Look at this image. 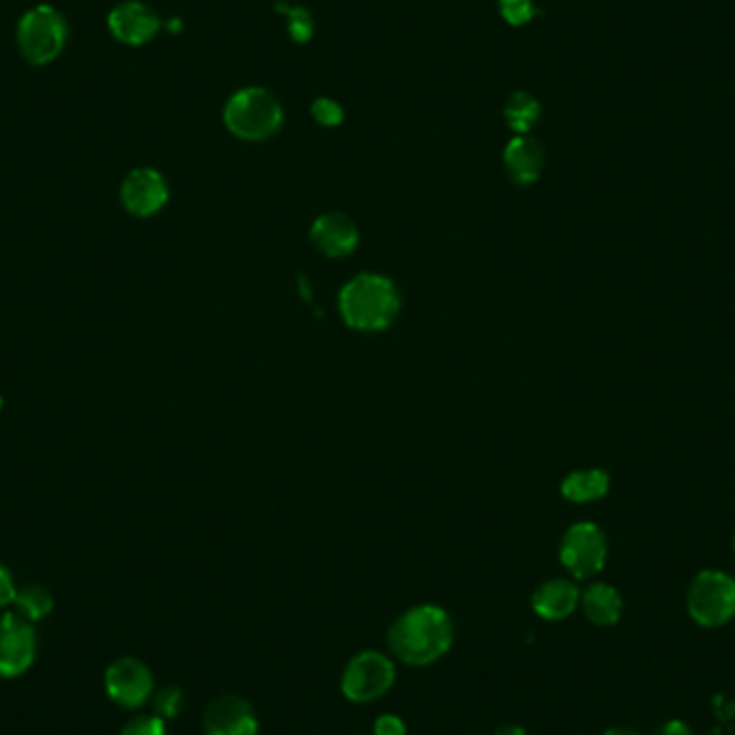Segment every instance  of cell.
Returning <instances> with one entry per match:
<instances>
[{"label":"cell","mask_w":735,"mask_h":735,"mask_svg":"<svg viewBox=\"0 0 735 735\" xmlns=\"http://www.w3.org/2000/svg\"><path fill=\"white\" fill-rule=\"evenodd\" d=\"M454 641V623L445 609L420 605L405 611L389 628L391 654L405 664L424 666L448 654Z\"/></svg>","instance_id":"cell-1"},{"label":"cell","mask_w":735,"mask_h":735,"mask_svg":"<svg viewBox=\"0 0 735 735\" xmlns=\"http://www.w3.org/2000/svg\"><path fill=\"white\" fill-rule=\"evenodd\" d=\"M400 309V297L391 280L377 273L353 277L340 293V312L353 329H386Z\"/></svg>","instance_id":"cell-2"},{"label":"cell","mask_w":735,"mask_h":735,"mask_svg":"<svg viewBox=\"0 0 735 735\" xmlns=\"http://www.w3.org/2000/svg\"><path fill=\"white\" fill-rule=\"evenodd\" d=\"M284 120L280 102L270 91L250 86L232 95L224 108V123L232 136L250 143L267 140Z\"/></svg>","instance_id":"cell-3"},{"label":"cell","mask_w":735,"mask_h":735,"mask_svg":"<svg viewBox=\"0 0 735 735\" xmlns=\"http://www.w3.org/2000/svg\"><path fill=\"white\" fill-rule=\"evenodd\" d=\"M67 41L65 18L48 4H39L27 11L18 24V45L24 59L33 65L54 61Z\"/></svg>","instance_id":"cell-4"},{"label":"cell","mask_w":735,"mask_h":735,"mask_svg":"<svg viewBox=\"0 0 735 735\" xmlns=\"http://www.w3.org/2000/svg\"><path fill=\"white\" fill-rule=\"evenodd\" d=\"M686 609L703 628H718L735 618V579L721 570L699 573L686 594Z\"/></svg>","instance_id":"cell-5"},{"label":"cell","mask_w":735,"mask_h":735,"mask_svg":"<svg viewBox=\"0 0 735 735\" xmlns=\"http://www.w3.org/2000/svg\"><path fill=\"white\" fill-rule=\"evenodd\" d=\"M393 680H396V666L391 658L377 650H366L348 660L343 671L340 689L343 695L353 703H370L386 695L393 686Z\"/></svg>","instance_id":"cell-6"},{"label":"cell","mask_w":735,"mask_h":735,"mask_svg":"<svg viewBox=\"0 0 735 735\" xmlns=\"http://www.w3.org/2000/svg\"><path fill=\"white\" fill-rule=\"evenodd\" d=\"M607 536L594 523L573 525L559 546V559L564 568L577 579H589L598 575L607 564Z\"/></svg>","instance_id":"cell-7"},{"label":"cell","mask_w":735,"mask_h":735,"mask_svg":"<svg viewBox=\"0 0 735 735\" xmlns=\"http://www.w3.org/2000/svg\"><path fill=\"white\" fill-rule=\"evenodd\" d=\"M38 637L29 619L18 613L0 618V678H18L35 660Z\"/></svg>","instance_id":"cell-8"},{"label":"cell","mask_w":735,"mask_h":735,"mask_svg":"<svg viewBox=\"0 0 735 735\" xmlns=\"http://www.w3.org/2000/svg\"><path fill=\"white\" fill-rule=\"evenodd\" d=\"M106 693L120 707H140L154 695V675L138 658H118L106 671Z\"/></svg>","instance_id":"cell-9"},{"label":"cell","mask_w":735,"mask_h":735,"mask_svg":"<svg viewBox=\"0 0 735 735\" xmlns=\"http://www.w3.org/2000/svg\"><path fill=\"white\" fill-rule=\"evenodd\" d=\"M204 735H259L254 707L237 695L218 696L202 716Z\"/></svg>","instance_id":"cell-10"},{"label":"cell","mask_w":735,"mask_h":735,"mask_svg":"<svg viewBox=\"0 0 735 735\" xmlns=\"http://www.w3.org/2000/svg\"><path fill=\"white\" fill-rule=\"evenodd\" d=\"M120 200L132 216L151 218L168 202V183L154 168H138L125 177Z\"/></svg>","instance_id":"cell-11"},{"label":"cell","mask_w":735,"mask_h":735,"mask_svg":"<svg viewBox=\"0 0 735 735\" xmlns=\"http://www.w3.org/2000/svg\"><path fill=\"white\" fill-rule=\"evenodd\" d=\"M108 29L113 38L127 45H143L157 35L159 18L151 7L143 2H123L108 15Z\"/></svg>","instance_id":"cell-12"},{"label":"cell","mask_w":735,"mask_h":735,"mask_svg":"<svg viewBox=\"0 0 735 735\" xmlns=\"http://www.w3.org/2000/svg\"><path fill=\"white\" fill-rule=\"evenodd\" d=\"M312 241L323 254H327L332 259H340L357 248L359 232H357L355 222L347 216L325 213L312 224Z\"/></svg>","instance_id":"cell-13"},{"label":"cell","mask_w":735,"mask_h":735,"mask_svg":"<svg viewBox=\"0 0 735 735\" xmlns=\"http://www.w3.org/2000/svg\"><path fill=\"white\" fill-rule=\"evenodd\" d=\"M503 161L510 179L518 186H529L538 181L544 168V149L532 136H516L503 151Z\"/></svg>","instance_id":"cell-14"},{"label":"cell","mask_w":735,"mask_h":735,"mask_svg":"<svg viewBox=\"0 0 735 735\" xmlns=\"http://www.w3.org/2000/svg\"><path fill=\"white\" fill-rule=\"evenodd\" d=\"M580 602L579 587L566 579H553L542 582L534 591L532 607L542 619L559 621L575 613Z\"/></svg>","instance_id":"cell-15"},{"label":"cell","mask_w":735,"mask_h":735,"mask_svg":"<svg viewBox=\"0 0 735 735\" xmlns=\"http://www.w3.org/2000/svg\"><path fill=\"white\" fill-rule=\"evenodd\" d=\"M580 605H582L585 618L602 628L618 623L621 618V609H623L618 589L607 582L589 585L580 596Z\"/></svg>","instance_id":"cell-16"},{"label":"cell","mask_w":735,"mask_h":735,"mask_svg":"<svg viewBox=\"0 0 735 735\" xmlns=\"http://www.w3.org/2000/svg\"><path fill=\"white\" fill-rule=\"evenodd\" d=\"M609 475L602 469H585L570 473L561 484V495L573 503H589L602 500L609 493Z\"/></svg>","instance_id":"cell-17"},{"label":"cell","mask_w":735,"mask_h":735,"mask_svg":"<svg viewBox=\"0 0 735 735\" xmlns=\"http://www.w3.org/2000/svg\"><path fill=\"white\" fill-rule=\"evenodd\" d=\"M503 115H505L507 125L512 127V132H516L518 136H525L527 132L534 129V125L540 118V102L534 95L518 91L505 102Z\"/></svg>","instance_id":"cell-18"},{"label":"cell","mask_w":735,"mask_h":735,"mask_svg":"<svg viewBox=\"0 0 735 735\" xmlns=\"http://www.w3.org/2000/svg\"><path fill=\"white\" fill-rule=\"evenodd\" d=\"M13 605L18 609V616H22V618L29 619L33 623V621L45 618L52 611L54 600H52V594L45 587L27 585V587L18 589Z\"/></svg>","instance_id":"cell-19"},{"label":"cell","mask_w":735,"mask_h":735,"mask_svg":"<svg viewBox=\"0 0 735 735\" xmlns=\"http://www.w3.org/2000/svg\"><path fill=\"white\" fill-rule=\"evenodd\" d=\"M275 9L288 15V33H291L293 41L306 43L312 39V35H314V20H312L306 7H288L286 2H277Z\"/></svg>","instance_id":"cell-20"},{"label":"cell","mask_w":735,"mask_h":735,"mask_svg":"<svg viewBox=\"0 0 735 735\" xmlns=\"http://www.w3.org/2000/svg\"><path fill=\"white\" fill-rule=\"evenodd\" d=\"M186 695L179 686H164L154 695L155 716L161 721H172L183 712Z\"/></svg>","instance_id":"cell-21"},{"label":"cell","mask_w":735,"mask_h":735,"mask_svg":"<svg viewBox=\"0 0 735 735\" xmlns=\"http://www.w3.org/2000/svg\"><path fill=\"white\" fill-rule=\"evenodd\" d=\"M503 20L512 27H523L534 20L536 4L534 0H500Z\"/></svg>","instance_id":"cell-22"},{"label":"cell","mask_w":735,"mask_h":735,"mask_svg":"<svg viewBox=\"0 0 735 735\" xmlns=\"http://www.w3.org/2000/svg\"><path fill=\"white\" fill-rule=\"evenodd\" d=\"M312 116L316 118V123H321L325 127H338L345 118V111L338 102H334L329 97H318L312 104Z\"/></svg>","instance_id":"cell-23"},{"label":"cell","mask_w":735,"mask_h":735,"mask_svg":"<svg viewBox=\"0 0 735 735\" xmlns=\"http://www.w3.org/2000/svg\"><path fill=\"white\" fill-rule=\"evenodd\" d=\"M120 735H166V725L157 716H138L123 727Z\"/></svg>","instance_id":"cell-24"},{"label":"cell","mask_w":735,"mask_h":735,"mask_svg":"<svg viewBox=\"0 0 735 735\" xmlns=\"http://www.w3.org/2000/svg\"><path fill=\"white\" fill-rule=\"evenodd\" d=\"M375 735H407V725L396 714H381L372 727Z\"/></svg>","instance_id":"cell-25"},{"label":"cell","mask_w":735,"mask_h":735,"mask_svg":"<svg viewBox=\"0 0 735 735\" xmlns=\"http://www.w3.org/2000/svg\"><path fill=\"white\" fill-rule=\"evenodd\" d=\"M15 594H18V589L13 585L9 570L0 564V607L11 605L15 600Z\"/></svg>","instance_id":"cell-26"},{"label":"cell","mask_w":735,"mask_h":735,"mask_svg":"<svg viewBox=\"0 0 735 735\" xmlns=\"http://www.w3.org/2000/svg\"><path fill=\"white\" fill-rule=\"evenodd\" d=\"M654 735H695L693 734V729L686 725V723H682V721H666L664 725H660L658 727L657 732H654Z\"/></svg>","instance_id":"cell-27"},{"label":"cell","mask_w":735,"mask_h":735,"mask_svg":"<svg viewBox=\"0 0 735 735\" xmlns=\"http://www.w3.org/2000/svg\"><path fill=\"white\" fill-rule=\"evenodd\" d=\"M493 735H527V732L518 725H502V727H497V732Z\"/></svg>","instance_id":"cell-28"},{"label":"cell","mask_w":735,"mask_h":735,"mask_svg":"<svg viewBox=\"0 0 735 735\" xmlns=\"http://www.w3.org/2000/svg\"><path fill=\"white\" fill-rule=\"evenodd\" d=\"M605 735H641L639 732H634L632 727H623V725H619V727H611L609 732Z\"/></svg>","instance_id":"cell-29"},{"label":"cell","mask_w":735,"mask_h":735,"mask_svg":"<svg viewBox=\"0 0 735 735\" xmlns=\"http://www.w3.org/2000/svg\"><path fill=\"white\" fill-rule=\"evenodd\" d=\"M168 27H170L172 33H179V31H181V22H177V20H172Z\"/></svg>","instance_id":"cell-30"},{"label":"cell","mask_w":735,"mask_h":735,"mask_svg":"<svg viewBox=\"0 0 735 735\" xmlns=\"http://www.w3.org/2000/svg\"><path fill=\"white\" fill-rule=\"evenodd\" d=\"M734 548H735V536H734Z\"/></svg>","instance_id":"cell-31"},{"label":"cell","mask_w":735,"mask_h":735,"mask_svg":"<svg viewBox=\"0 0 735 735\" xmlns=\"http://www.w3.org/2000/svg\"><path fill=\"white\" fill-rule=\"evenodd\" d=\"M0 405H2V400H0Z\"/></svg>","instance_id":"cell-32"}]
</instances>
